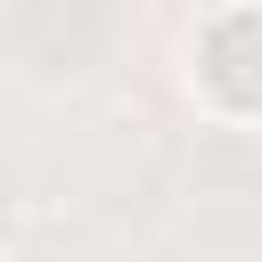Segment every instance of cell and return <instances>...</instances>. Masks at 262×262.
<instances>
[{
  "mask_svg": "<svg viewBox=\"0 0 262 262\" xmlns=\"http://www.w3.org/2000/svg\"><path fill=\"white\" fill-rule=\"evenodd\" d=\"M205 66H213V82H221L229 98H262V16L221 25L213 49H205Z\"/></svg>",
  "mask_w": 262,
  "mask_h": 262,
  "instance_id": "1",
  "label": "cell"
}]
</instances>
